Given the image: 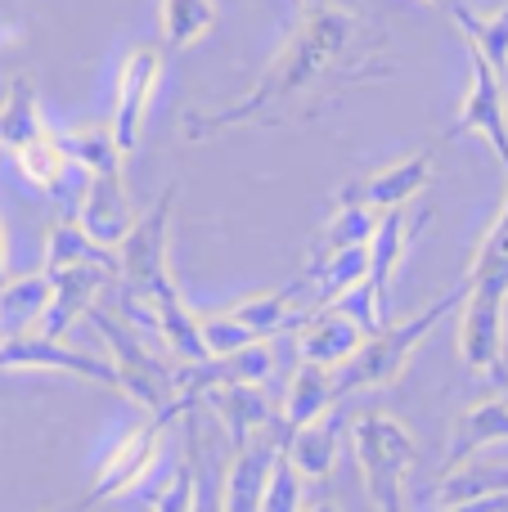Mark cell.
I'll list each match as a JSON object with an SVG mask.
<instances>
[{
    "mask_svg": "<svg viewBox=\"0 0 508 512\" xmlns=\"http://www.w3.org/2000/svg\"><path fill=\"white\" fill-rule=\"evenodd\" d=\"M189 508H194V463H185L171 477V486L153 499V512H189Z\"/></svg>",
    "mask_w": 508,
    "mask_h": 512,
    "instance_id": "obj_31",
    "label": "cell"
},
{
    "mask_svg": "<svg viewBox=\"0 0 508 512\" xmlns=\"http://www.w3.org/2000/svg\"><path fill=\"white\" fill-rule=\"evenodd\" d=\"M311 512H342L338 504H320V508H311Z\"/></svg>",
    "mask_w": 508,
    "mask_h": 512,
    "instance_id": "obj_36",
    "label": "cell"
},
{
    "mask_svg": "<svg viewBox=\"0 0 508 512\" xmlns=\"http://www.w3.org/2000/svg\"><path fill=\"white\" fill-rule=\"evenodd\" d=\"M486 274H504L508 279V198H504L500 216H495V225L482 234V243H477V256H473V265H468V283L486 279Z\"/></svg>",
    "mask_w": 508,
    "mask_h": 512,
    "instance_id": "obj_30",
    "label": "cell"
},
{
    "mask_svg": "<svg viewBox=\"0 0 508 512\" xmlns=\"http://www.w3.org/2000/svg\"><path fill=\"white\" fill-rule=\"evenodd\" d=\"M374 225H378V216L365 212V207H333L329 230L311 243V256H333V252H347V248H369Z\"/></svg>",
    "mask_w": 508,
    "mask_h": 512,
    "instance_id": "obj_27",
    "label": "cell"
},
{
    "mask_svg": "<svg viewBox=\"0 0 508 512\" xmlns=\"http://www.w3.org/2000/svg\"><path fill=\"white\" fill-rule=\"evenodd\" d=\"M158 77H162V50L158 45H135L122 59V72H117V99H113V144L122 153V162L140 149L144 122H149V104L158 95Z\"/></svg>",
    "mask_w": 508,
    "mask_h": 512,
    "instance_id": "obj_9",
    "label": "cell"
},
{
    "mask_svg": "<svg viewBox=\"0 0 508 512\" xmlns=\"http://www.w3.org/2000/svg\"><path fill=\"white\" fill-rule=\"evenodd\" d=\"M189 512H221V486L198 468V459H194V508Z\"/></svg>",
    "mask_w": 508,
    "mask_h": 512,
    "instance_id": "obj_32",
    "label": "cell"
},
{
    "mask_svg": "<svg viewBox=\"0 0 508 512\" xmlns=\"http://www.w3.org/2000/svg\"><path fill=\"white\" fill-rule=\"evenodd\" d=\"M432 180V153L419 149V153H405V158L387 162V167L369 171V176L351 180L347 189L338 194V207H365V212L383 216V212H401L405 203L428 189Z\"/></svg>",
    "mask_w": 508,
    "mask_h": 512,
    "instance_id": "obj_10",
    "label": "cell"
},
{
    "mask_svg": "<svg viewBox=\"0 0 508 512\" xmlns=\"http://www.w3.org/2000/svg\"><path fill=\"white\" fill-rule=\"evenodd\" d=\"M333 400H338L333 396V369L302 364V369L293 373V387H288V400H284V436L315 423L320 414H329Z\"/></svg>",
    "mask_w": 508,
    "mask_h": 512,
    "instance_id": "obj_22",
    "label": "cell"
},
{
    "mask_svg": "<svg viewBox=\"0 0 508 512\" xmlns=\"http://www.w3.org/2000/svg\"><path fill=\"white\" fill-rule=\"evenodd\" d=\"M45 301H50V279L45 274L5 279L0 283V337L32 333V324H41Z\"/></svg>",
    "mask_w": 508,
    "mask_h": 512,
    "instance_id": "obj_23",
    "label": "cell"
},
{
    "mask_svg": "<svg viewBox=\"0 0 508 512\" xmlns=\"http://www.w3.org/2000/svg\"><path fill=\"white\" fill-rule=\"evenodd\" d=\"M365 342V328L356 319H347L342 310H315L302 324V337H297V351H302V364H320V369H342L351 355Z\"/></svg>",
    "mask_w": 508,
    "mask_h": 512,
    "instance_id": "obj_16",
    "label": "cell"
},
{
    "mask_svg": "<svg viewBox=\"0 0 508 512\" xmlns=\"http://www.w3.org/2000/svg\"><path fill=\"white\" fill-rule=\"evenodd\" d=\"M45 274V270H41ZM108 274L113 270H99V265H72V270H59V274H45L50 279V301H45L41 310V324L32 328V333L50 337V342H59L63 333H68L77 319H86V310L95 306L99 288L108 283Z\"/></svg>",
    "mask_w": 508,
    "mask_h": 512,
    "instance_id": "obj_14",
    "label": "cell"
},
{
    "mask_svg": "<svg viewBox=\"0 0 508 512\" xmlns=\"http://www.w3.org/2000/svg\"><path fill=\"white\" fill-rule=\"evenodd\" d=\"M495 441H508V400L495 396V400H482L473 405L464 418L455 423V436H450V454H446V477L455 468H464L468 454H477L482 445H495Z\"/></svg>",
    "mask_w": 508,
    "mask_h": 512,
    "instance_id": "obj_19",
    "label": "cell"
},
{
    "mask_svg": "<svg viewBox=\"0 0 508 512\" xmlns=\"http://www.w3.org/2000/svg\"><path fill=\"white\" fill-rule=\"evenodd\" d=\"M72 265H99V270L117 274V252L95 243L77 221H59L50 230V243H45V274L72 270Z\"/></svg>",
    "mask_w": 508,
    "mask_h": 512,
    "instance_id": "obj_21",
    "label": "cell"
},
{
    "mask_svg": "<svg viewBox=\"0 0 508 512\" xmlns=\"http://www.w3.org/2000/svg\"><path fill=\"white\" fill-rule=\"evenodd\" d=\"M77 225L104 248H117V243L131 234L135 212H131V194H126L122 167L108 171H86V189H81L77 203Z\"/></svg>",
    "mask_w": 508,
    "mask_h": 512,
    "instance_id": "obj_12",
    "label": "cell"
},
{
    "mask_svg": "<svg viewBox=\"0 0 508 512\" xmlns=\"http://www.w3.org/2000/svg\"><path fill=\"white\" fill-rule=\"evenodd\" d=\"M446 512H508V495H482L464 504H446Z\"/></svg>",
    "mask_w": 508,
    "mask_h": 512,
    "instance_id": "obj_33",
    "label": "cell"
},
{
    "mask_svg": "<svg viewBox=\"0 0 508 512\" xmlns=\"http://www.w3.org/2000/svg\"><path fill=\"white\" fill-rule=\"evenodd\" d=\"M302 508V477L293 472L284 450H275V463H270L266 490H261V512H297Z\"/></svg>",
    "mask_w": 508,
    "mask_h": 512,
    "instance_id": "obj_29",
    "label": "cell"
},
{
    "mask_svg": "<svg viewBox=\"0 0 508 512\" xmlns=\"http://www.w3.org/2000/svg\"><path fill=\"white\" fill-rule=\"evenodd\" d=\"M216 23L212 0H162V45L171 54L198 45Z\"/></svg>",
    "mask_w": 508,
    "mask_h": 512,
    "instance_id": "obj_26",
    "label": "cell"
},
{
    "mask_svg": "<svg viewBox=\"0 0 508 512\" xmlns=\"http://www.w3.org/2000/svg\"><path fill=\"white\" fill-rule=\"evenodd\" d=\"M387 77H392V63H387L383 36L374 27H365L342 5L306 9L302 23L284 41V50L257 77V86L248 95L230 99L225 108L189 113L185 140H212L216 131H234V126L315 122L347 90H360L365 81Z\"/></svg>",
    "mask_w": 508,
    "mask_h": 512,
    "instance_id": "obj_1",
    "label": "cell"
},
{
    "mask_svg": "<svg viewBox=\"0 0 508 512\" xmlns=\"http://www.w3.org/2000/svg\"><path fill=\"white\" fill-rule=\"evenodd\" d=\"M59 512H72V508H59Z\"/></svg>",
    "mask_w": 508,
    "mask_h": 512,
    "instance_id": "obj_38",
    "label": "cell"
},
{
    "mask_svg": "<svg viewBox=\"0 0 508 512\" xmlns=\"http://www.w3.org/2000/svg\"><path fill=\"white\" fill-rule=\"evenodd\" d=\"M428 212L419 216L414 225H405V212H383L374 225V239H369V270H365V288L374 297V306L387 315V297H392V274L405 256V243L423 230Z\"/></svg>",
    "mask_w": 508,
    "mask_h": 512,
    "instance_id": "obj_15",
    "label": "cell"
},
{
    "mask_svg": "<svg viewBox=\"0 0 508 512\" xmlns=\"http://www.w3.org/2000/svg\"><path fill=\"white\" fill-rule=\"evenodd\" d=\"M14 167H18V176L27 180L32 189H41V194H54V198H63L68 194V180H72V158H68V149H63V140L45 126L36 140H27V144H18L14 153Z\"/></svg>",
    "mask_w": 508,
    "mask_h": 512,
    "instance_id": "obj_18",
    "label": "cell"
},
{
    "mask_svg": "<svg viewBox=\"0 0 508 512\" xmlns=\"http://www.w3.org/2000/svg\"><path fill=\"white\" fill-rule=\"evenodd\" d=\"M0 369H54V373H77V378L113 387V364H104L99 355L72 351V346H63V342H50V337H41V333L0 337Z\"/></svg>",
    "mask_w": 508,
    "mask_h": 512,
    "instance_id": "obj_13",
    "label": "cell"
},
{
    "mask_svg": "<svg viewBox=\"0 0 508 512\" xmlns=\"http://www.w3.org/2000/svg\"><path fill=\"white\" fill-rule=\"evenodd\" d=\"M203 400L212 405V414L221 418V427H225V436H230L234 454L248 450L252 432L279 423L275 405H270V396L261 387H243V382H239V387H212V391H203Z\"/></svg>",
    "mask_w": 508,
    "mask_h": 512,
    "instance_id": "obj_17",
    "label": "cell"
},
{
    "mask_svg": "<svg viewBox=\"0 0 508 512\" xmlns=\"http://www.w3.org/2000/svg\"><path fill=\"white\" fill-rule=\"evenodd\" d=\"M504 400H508V396H504Z\"/></svg>",
    "mask_w": 508,
    "mask_h": 512,
    "instance_id": "obj_39",
    "label": "cell"
},
{
    "mask_svg": "<svg viewBox=\"0 0 508 512\" xmlns=\"http://www.w3.org/2000/svg\"><path fill=\"white\" fill-rule=\"evenodd\" d=\"M450 14H455V23L464 27L468 45L504 77L508 72V5L495 9V14H473V9H464V5H450Z\"/></svg>",
    "mask_w": 508,
    "mask_h": 512,
    "instance_id": "obj_25",
    "label": "cell"
},
{
    "mask_svg": "<svg viewBox=\"0 0 508 512\" xmlns=\"http://www.w3.org/2000/svg\"><path fill=\"white\" fill-rule=\"evenodd\" d=\"M86 319L95 324V333L104 337L108 355H113V360H108L113 364V387H122L126 396L144 409H162V405L176 400V369H167L162 360H153L149 346H144V337L135 333L122 315L90 306Z\"/></svg>",
    "mask_w": 508,
    "mask_h": 512,
    "instance_id": "obj_5",
    "label": "cell"
},
{
    "mask_svg": "<svg viewBox=\"0 0 508 512\" xmlns=\"http://www.w3.org/2000/svg\"><path fill=\"white\" fill-rule=\"evenodd\" d=\"M59 140H63V149H68L72 167H81V171L126 167L122 153H117V144H113V131H108V126H77V131L59 135Z\"/></svg>",
    "mask_w": 508,
    "mask_h": 512,
    "instance_id": "obj_28",
    "label": "cell"
},
{
    "mask_svg": "<svg viewBox=\"0 0 508 512\" xmlns=\"http://www.w3.org/2000/svg\"><path fill=\"white\" fill-rule=\"evenodd\" d=\"M428 5H455V0H428Z\"/></svg>",
    "mask_w": 508,
    "mask_h": 512,
    "instance_id": "obj_37",
    "label": "cell"
},
{
    "mask_svg": "<svg viewBox=\"0 0 508 512\" xmlns=\"http://www.w3.org/2000/svg\"><path fill=\"white\" fill-rule=\"evenodd\" d=\"M464 292H468V283H459V288H450L446 297H437L432 306H423L419 315L401 319V324H387L383 333L365 337V342H360V351L351 355L342 369H333V396L342 400V396H351V391L387 387L392 378H401L405 364H410V355L428 342L432 328L464 306Z\"/></svg>",
    "mask_w": 508,
    "mask_h": 512,
    "instance_id": "obj_2",
    "label": "cell"
},
{
    "mask_svg": "<svg viewBox=\"0 0 508 512\" xmlns=\"http://www.w3.org/2000/svg\"><path fill=\"white\" fill-rule=\"evenodd\" d=\"M473 54V81H468V99L459 108L455 126H450V140L455 135H486V144L495 149V158L504 162V176H508V95H504V77L482 59V54L468 45Z\"/></svg>",
    "mask_w": 508,
    "mask_h": 512,
    "instance_id": "obj_11",
    "label": "cell"
},
{
    "mask_svg": "<svg viewBox=\"0 0 508 512\" xmlns=\"http://www.w3.org/2000/svg\"><path fill=\"white\" fill-rule=\"evenodd\" d=\"M351 441H356L360 477L374 499L378 512H405V477H410L419 445L414 432L392 414H360L351 423Z\"/></svg>",
    "mask_w": 508,
    "mask_h": 512,
    "instance_id": "obj_4",
    "label": "cell"
},
{
    "mask_svg": "<svg viewBox=\"0 0 508 512\" xmlns=\"http://www.w3.org/2000/svg\"><path fill=\"white\" fill-rule=\"evenodd\" d=\"M9 274H5V225H0V283H5Z\"/></svg>",
    "mask_w": 508,
    "mask_h": 512,
    "instance_id": "obj_34",
    "label": "cell"
},
{
    "mask_svg": "<svg viewBox=\"0 0 508 512\" xmlns=\"http://www.w3.org/2000/svg\"><path fill=\"white\" fill-rule=\"evenodd\" d=\"M504 306H508L504 274L473 279L464 292V306H459V351H464V364L495 382H504Z\"/></svg>",
    "mask_w": 508,
    "mask_h": 512,
    "instance_id": "obj_8",
    "label": "cell"
},
{
    "mask_svg": "<svg viewBox=\"0 0 508 512\" xmlns=\"http://www.w3.org/2000/svg\"><path fill=\"white\" fill-rule=\"evenodd\" d=\"M279 450L288 454V463H293L297 477L306 481H320L333 472V459H338V423L333 418H315V423L297 427V432H288V441L279 445Z\"/></svg>",
    "mask_w": 508,
    "mask_h": 512,
    "instance_id": "obj_20",
    "label": "cell"
},
{
    "mask_svg": "<svg viewBox=\"0 0 508 512\" xmlns=\"http://www.w3.org/2000/svg\"><path fill=\"white\" fill-rule=\"evenodd\" d=\"M302 319L293 315V288H275V292H257V297L234 301L230 310H216V315H198V333L212 360L234 355L243 346L270 342L284 328H297Z\"/></svg>",
    "mask_w": 508,
    "mask_h": 512,
    "instance_id": "obj_6",
    "label": "cell"
},
{
    "mask_svg": "<svg viewBox=\"0 0 508 512\" xmlns=\"http://www.w3.org/2000/svg\"><path fill=\"white\" fill-rule=\"evenodd\" d=\"M297 5H302V14H306V9H324V5H333V0H297Z\"/></svg>",
    "mask_w": 508,
    "mask_h": 512,
    "instance_id": "obj_35",
    "label": "cell"
},
{
    "mask_svg": "<svg viewBox=\"0 0 508 512\" xmlns=\"http://www.w3.org/2000/svg\"><path fill=\"white\" fill-rule=\"evenodd\" d=\"M171 207H176V185L162 189V198L153 203L149 216H135L131 234L117 243V274H122L131 297H140L144 306L158 315L162 306H176L180 288L176 274H171Z\"/></svg>",
    "mask_w": 508,
    "mask_h": 512,
    "instance_id": "obj_3",
    "label": "cell"
},
{
    "mask_svg": "<svg viewBox=\"0 0 508 512\" xmlns=\"http://www.w3.org/2000/svg\"><path fill=\"white\" fill-rule=\"evenodd\" d=\"M41 131H45V122H41V99H36V86H32V77H18L14 86H9L5 104H0V149L14 153L18 144L36 140Z\"/></svg>",
    "mask_w": 508,
    "mask_h": 512,
    "instance_id": "obj_24",
    "label": "cell"
},
{
    "mask_svg": "<svg viewBox=\"0 0 508 512\" xmlns=\"http://www.w3.org/2000/svg\"><path fill=\"white\" fill-rule=\"evenodd\" d=\"M189 405H194V400L176 396L171 405L153 409L149 423L131 427V432H126L122 441H117V450L108 454V463L99 468V477L90 481V490L77 499V504H72V512H90L95 504H104V499L126 495V490H131L135 481H144V472L153 468V459H158V450H162V436H167V427L176 423L180 414H189Z\"/></svg>",
    "mask_w": 508,
    "mask_h": 512,
    "instance_id": "obj_7",
    "label": "cell"
}]
</instances>
